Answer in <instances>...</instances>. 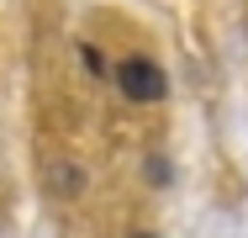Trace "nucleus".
Listing matches in <instances>:
<instances>
[{
  "label": "nucleus",
  "mask_w": 248,
  "mask_h": 238,
  "mask_svg": "<svg viewBox=\"0 0 248 238\" xmlns=\"http://www.w3.org/2000/svg\"><path fill=\"white\" fill-rule=\"evenodd\" d=\"M116 90L138 106H153V101H164V69L153 58H122L116 64Z\"/></svg>",
  "instance_id": "obj_1"
},
{
  "label": "nucleus",
  "mask_w": 248,
  "mask_h": 238,
  "mask_svg": "<svg viewBox=\"0 0 248 238\" xmlns=\"http://www.w3.org/2000/svg\"><path fill=\"white\" fill-rule=\"evenodd\" d=\"M132 238H153V233H132Z\"/></svg>",
  "instance_id": "obj_2"
}]
</instances>
